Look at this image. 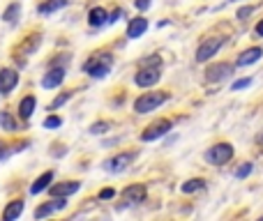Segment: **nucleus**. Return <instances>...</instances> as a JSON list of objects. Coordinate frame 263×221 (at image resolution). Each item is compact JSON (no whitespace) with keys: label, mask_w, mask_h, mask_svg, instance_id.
Here are the masks:
<instances>
[{"label":"nucleus","mask_w":263,"mask_h":221,"mask_svg":"<svg viewBox=\"0 0 263 221\" xmlns=\"http://www.w3.org/2000/svg\"><path fill=\"white\" fill-rule=\"evenodd\" d=\"M111 65H114V58H111V55L97 53V55H92L90 60H86L83 72L90 74V76H95V78H102V76H106V74L111 72Z\"/></svg>","instance_id":"nucleus-1"},{"label":"nucleus","mask_w":263,"mask_h":221,"mask_svg":"<svg viewBox=\"0 0 263 221\" xmlns=\"http://www.w3.org/2000/svg\"><path fill=\"white\" fill-rule=\"evenodd\" d=\"M166 99H168L166 92H143V95L134 102V111L143 115V113H150V111L159 109Z\"/></svg>","instance_id":"nucleus-2"},{"label":"nucleus","mask_w":263,"mask_h":221,"mask_svg":"<svg viewBox=\"0 0 263 221\" xmlns=\"http://www.w3.org/2000/svg\"><path fill=\"white\" fill-rule=\"evenodd\" d=\"M205 159H208L213 166H224L233 159V145L231 143H217L205 152Z\"/></svg>","instance_id":"nucleus-3"},{"label":"nucleus","mask_w":263,"mask_h":221,"mask_svg":"<svg viewBox=\"0 0 263 221\" xmlns=\"http://www.w3.org/2000/svg\"><path fill=\"white\" fill-rule=\"evenodd\" d=\"M224 37H210V39H205L203 44L196 49V63H208L213 55H217V51L224 46Z\"/></svg>","instance_id":"nucleus-4"},{"label":"nucleus","mask_w":263,"mask_h":221,"mask_svg":"<svg viewBox=\"0 0 263 221\" xmlns=\"http://www.w3.org/2000/svg\"><path fill=\"white\" fill-rule=\"evenodd\" d=\"M173 129V122L171 120H157V122H153L150 127H145V131H141V140H157V138H162L164 134H168V131Z\"/></svg>","instance_id":"nucleus-5"},{"label":"nucleus","mask_w":263,"mask_h":221,"mask_svg":"<svg viewBox=\"0 0 263 221\" xmlns=\"http://www.w3.org/2000/svg\"><path fill=\"white\" fill-rule=\"evenodd\" d=\"M159 78H162L159 67H141L139 72H136V76H134V83L139 88H153Z\"/></svg>","instance_id":"nucleus-6"},{"label":"nucleus","mask_w":263,"mask_h":221,"mask_svg":"<svg viewBox=\"0 0 263 221\" xmlns=\"http://www.w3.org/2000/svg\"><path fill=\"white\" fill-rule=\"evenodd\" d=\"M233 74V65L231 63H215L205 69V81L210 83H217V81H224L227 76Z\"/></svg>","instance_id":"nucleus-7"},{"label":"nucleus","mask_w":263,"mask_h":221,"mask_svg":"<svg viewBox=\"0 0 263 221\" xmlns=\"http://www.w3.org/2000/svg\"><path fill=\"white\" fill-rule=\"evenodd\" d=\"M134 159H136L134 152H120V154H116V157H111L109 162H104V168L109 173H120V171H125Z\"/></svg>","instance_id":"nucleus-8"},{"label":"nucleus","mask_w":263,"mask_h":221,"mask_svg":"<svg viewBox=\"0 0 263 221\" xmlns=\"http://www.w3.org/2000/svg\"><path fill=\"white\" fill-rule=\"evenodd\" d=\"M145 185H129L127 189L123 191V200L127 205H139V203H143L145 200Z\"/></svg>","instance_id":"nucleus-9"},{"label":"nucleus","mask_w":263,"mask_h":221,"mask_svg":"<svg viewBox=\"0 0 263 221\" xmlns=\"http://www.w3.org/2000/svg\"><path fill=\"white\" fill-rule=\"evenodd\" d=\"M63 81H65V69L63 67H53V69H49V72L44 74L42 86H44L46 90H53V88H58Z\"/></svg>","instance_id":"nucleus-10"},{"label":"nucleus","mask_w":263,"mask_h":221,"mask_svg":"<svg viewBox=\"0 0 263 221\" xmlns=\"http://www.w3.org/2000/svg\"><path fill=\"white\" fill-rule=\"evenodd\" d=\"M81 189V182H60V185H53L51 187V194L55 196V198H67V196L77 194V191Z\"/></svg>","instance_id":"nucleus-11"},{"label":"nucleus","mask_w":263,"mask_h":221,"mask_svg":"<svg viewBox=\"0 0 263 221\" xmlns=\"http://www.w3.org/2000/svg\"><path fill=\"white\" fill-rule=\"evenodd\" d=\"M261 55H263V49H261V46H252V49L242 51V53L238 55L236 65H238V67H247V65H254V63H259V60H261Z\"/></svg>","instance_id":"nucleus-12"},{"label":"nucleus","mask_w":263,"mask_h":221,"mask_svg":"<svg viewBox=\"0 0 263 221\" xmlns=\"http://www.w3.org/2000/svg\"><path fill=\"white\" fill-rule=\"evenodd\" d=\"M18 83V74L14 69H0V92L14 90Z\"/></svg>","instance_id":"nucleus-13"},{"label":"nucleus","mask_w":263,"mask_h":221,"mask_svg":"<svg viewBox=\"0 0 263 221\" xmlns=\"http://www.w3.org/2000/svg\"><path fill=\"white\" fill-rule=\"evenodd\" d=\"M145 30H148V18L136 16V18H132L129 26H127V37L129 39H139Z\"/></svg>","instance_id":"nucleus-14"},{"label":"nucleus","mask_w":263,"mask_h":221,"mask_svg":"<svg viewBox=\"0 0 263 221\" xmlns=\"http://www.w3.org/2000/svg\"><path fill=\"white\" fill-rule=\"evenodd\" d=\"M53 182V171H46V173H42L40 177H37L35 182L30 185V194L35 196V194H42V191H46L49 189V185Z\"/></svg>","instance_id":"nucleus-15"},{"label":"nucleus","mask_w":263,"mask_h":221,"mask_svg":"<svg viewBox=\"0 0 263 221\" xmlns=\"http://www.w3.org/2000/svg\"><path fill=\"white\" fill-rule=\"evenodd\" d=\"M65 198H58L55 200V205H53V200L51 203H44V205H40V208L35 210V219H44V217H49V214H53L55 210H63L65 208Z\"/></svg>","instance_id":"nucleus-16"},{"label":"nucleus","mask_w":263,"mask_h":221,"mask_svg":"<svg viewBox=\"0 0 263 221\" xmlns=\"http://www.w3.org/2000/svg\"><path fill=\"white\" fill-rule=\"evenodd\" d=\"M109 21V14H106V9L104 7H92L90 12H88V23L90 26H104V23Z\"/></svg>","instance_id":"nucleus-17"},{"label":"nucleus","mask_w":263,"mask_h":221,"mask_svg":"<svg viewBox=\"0 0 263 221\" xmlns=\"http://www.w3.org/2000/svg\"><path fill=\"white\" fill-rule=\"evenodd\" d=\"M23 214V200H12V203L5 208V212H3V219L5 221H14V219H18Z\"/></svg>","instance_id":"nucleus-18"},{"label":"nucleus","mask_w":263,"mask_h":221,"mask_svg":"<svg viewBox=\"0 0 263 221\" xmlns=\"http://www.w3.org/2000/svg\"><path fill=\"white\" fill-rule=\"evenodd\" d=\"M35 106H37V99L32 95H28V97H23L21 99V104H18V115L23 117V120H28V117L32 115V111H35Z\"/></svg>","instance_id":"nucleus-19"},{"label":"nucleus","mask_w":263,"mask_h":221,"mask_svg":"<svg viewBox=\"0 0 263 221\" xmlns=\"http://www.w3.org/2000/svg\"><path fill=\"white\" fill-rule=\"evenodd\" d=\"M0 127H3L5 131H16L18 129L16 117H14L9 111H0Z\"/></svg>","instance_id":"nucleus-20"},{"label":"nucleus","mask_w":263,"mask_h":221,"mask_svg":"<svg viewBox=\"0 0 263 221\" xmlns=\"http://www.w3.org/2000/svg\"><path fill=\"white\" fill-rule=\"evenodd\" d=\"M67 5V0H46L44 5H40V12L42 14H51V12H58Z\"/></svg>","instance_id":"nucleus-21"},{"label":"nucleus","mask_w":263,"mask_h":221,"mask_svg":"<svg viewBox=\"0 0 263 221\" xmlns=\"http://www.w3.org/2000/svg\"><path fill=\"white\" fill-rule=\"evenodd\" d=\"M203 185H205V182L201 180V177H194V180H187L180 189H182V194H194V191L203 189Z\"/></svg>","instance_id":"nucleus-22"},{"label":"nucleus","mask_w":263,"mask_h":221,"mask_svg":"<svg viewBox=\"0 0 263 221\" xmlns=\"http://www.w3.org/2000/svg\"><path fill=\"white\" fill-rule=\"evenodd\" d=\"M18 14H21V5H18V3H12L7 9H5L3 18H5V21H7V23H14V21H16V18H18Z\"/></svg>","instance_id":"nucleus-23"},{"label":"nucleus","mask_w":263,"mask_h":221,"mask_svg":"<svg viewBox=\"0 0 263 221\" xmlns=\"http://www.w3.org/2000/svg\"><path fill=\"white\" fill-rule=\"evenodd\" d=\"M69 97H72V92H63V95H58V97H55V99H53V102H51V104H49V111H55V109H60V106H63L65 102L69 99Z\"/></svg>","instance_id":"nucleus-24"},{"label":"nucleus","mask_w":263,"mask_h":221,"mask_svg":"<svg viewBox=\"0 0 263 221\" xmlns=\"http://www.w3.org/2000/svg\"><path fill=\"white\" fill-rule=\"evenodd\" d=\"M252 171H254V164H250V162H247V164H240V168L236 171V177H238V180H242V177H247Z\"/></svg>","instance_id":"nucleus-25"},{"label":"nucleus","mask_w":263,"mask_h":221,"mask_svg":"<svg viewBox=\"0 0 263 221\" xmlns=\"http://www.w3.org/2000/svg\"><path fill=\"white\" fill-rule=\"evenodd\" d=\"M159 65H162V58H159V55H150V58L141 60V67H159Z\"/></svg>","instance_id":"nucleus-26"},{"label":"nucleus","mask_w":263,"mask_h":221,"mask_svg":"<svg viewBox=\"0 0 263 221\" xmlns=\"http://www.w3.org/2000/svg\"><path fill=\"white\" fill-rule=\"evenodd\" d=\"M60 125H63V120H60L58 115H49L44 120V129H55V127H60Z\"/></svg>","instance_id":"nucleus-27"},{"label":"nucleus","mask_w":263,"mask_h":221,"mask_svg":"<svg viewBox=\"0 0 263 221\" xmlns=\"http://www.w3.org/2000/svg\"><path fill=\"white\" fill-rule=\"evenodd\" d=\"M106 129H109V125H106V122H95V125L90 127V134H104Z\"/></svg>","instance_id":"nucleus-28"},{"label":"nucleus","mask_w":263,"mask_h":221,"mask_svg":"<svg viewBox=\"0 0 263 221\" xmlns=\"http://www.w3.org/2000/svg\"><path fill=\"white\" fill-rule=\"evenodd\" d=\"M252 86V78H238L236 83H233V90H242V88H250Z\"/></svg>","instance_id":"nucleus-29"},{"label":"nucleus","mask_w":263,"mask_h":221,"mask_svg":"<svg viewBox=\"0 0 263 221\" xmlns=\"http://www.w3.org/2000/svg\"><path fill=\"white\" fill-rule=\"evenodd\" d=\"M252 12H254V7H240V9H238V18H240V21H245L247 16H252Z\"/></svg>","instance_id":"nucleus-30"},{"label":"nucleus","mask_w":263,"mask_h":221,"mask_svg":"<svg viewBox=\"0 0 263 221\" xmlns=\"http://www.w3.org/2000/svg\"><path fill=\"white\" fill-rule=\"evenodd\" d=\"M114 196H116V189H111V187H109V189H102L100 191V198L102 200H109V198H114Z\"/></svg>","instance_id":"nucleus-31"},{"label":"nucleus","mask_w":263,"mask_h":221,"mask_svg":"<svg viewBox=\"0 0 263 221\" xmlns=\"http://www.w3.org/2000/svg\"><path fill=\"white\" fill-rule=\"evenodd\" d=\"M136 7H139V9H148L150 7V0H136Z\"/></svg>","instance_id":"nucleus-32"},{"label":"nucleus","mask_w":263,"mask_h":221,"mask_svg":"<svg viewBox=\"0 0 263 221\" xmlns=\"http://www.w3.org/2000/svg\"><path fill=\"white\" fill-rule=\"evenodd\" d=\"M5 148H7V145H5V143H0V159H5V157H7V154H9V150H5Z\"/></svg>","instance_id":"nucleus-33"},{"label":"nucleus","mask_w":263,"mask_h":221,"mask_svg":"<svg viewBox=\"0 0 263 221\" xmlns=\"http://www.w3.org/2000/svg\"><path fill=\"white\" fill-rule=\"evenodd\" d=\"M254 30H256V35H259V37H263V18H261L259 23H256V28H254Z\"/></svg>","instance_id":"nucleus-34"},{"label":"nucleus","mask_w":263,"mask_h":221,"mask_svg":"<svg viewBox=\"0 0 263 221\" xmlns=\"http://www.w3.org/2000/svg\"><path fill=\"white\" fill-rule=\"evenodd\" d=\"M256 143H261V145H263V131H261L259 136H256Z\"/></svg>","instance_id":"nucleus-35"}]
</instances>
